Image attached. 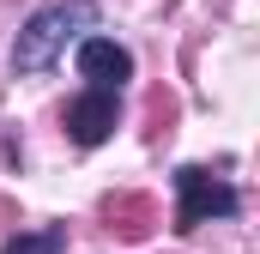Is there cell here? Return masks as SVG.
<instances>
[{
	"label": "cell",
	"mask_w": 260,
	"mask_h": 254,
	"mask_svg": "<svg viewBox=\"0 0 260 254\" xmlns=\"http://www.w3.org/2000/svg\"><path fill=\"white\" fill-rule=\"evenodd\" d=\"M85 30H97V0H55V6L24 18V30L12 43V67L18 73H49L67 43H85Z\"/></svg>",
	"instance_id": "6da1fadb"
},
{
	"label": "cell",
	"mask_w": 260,
	"mask_h": 254,
	"mask_svg": "<svg viewBox=\"0 0 260 254\" xmlns=\"http://www.w3.org/2000/svg\"><path fill=\"white\" fill-rule=\"evenodd\" d=\"M242 212V194L230 188L224 176H212V170H200V164H182L176 170V230L188 236L200 224H212V218H236Z\"/></svg>",
	"instance_id": "7a4b0ae2"
},
{
	"label": "cell",
	"mask_w": 260,
	"mask_h": 254,
	"mask_svg": "<svg viewBox=\"0 0 260 254\" xmlns=\"http://www.w3.org/2000/svg\"><path fill=\"white\" fill-rule=\"evenodd\" d=\"M115 121H121V97L115 91H79L73 103H67V139L73 145H103L109 133H115Z\"/></svg>",
	"instance_id": "3957f363"
},
{
	"label": "cell",
	"mask_w": 260,
	"mask_h": 254,
	"mask_svg": "<svg viewBox=\"0 0 260 254\" xmlns=\"http://www.w3.org/2000/svg\"><path fill=\"white\" fill-rule=\"evenodd\" d=\"M79 79H85V91H121L133 79V55L121 43H109V37H85L79 43Z\"/></svg>",
	"instance_id": "277c9868"
},
{
	"label": "cell",
	"mask_w": 260,
	"mask_h": 254,
	"mask_svg": "<svg viewBox=\"0 0 260 254\" xmlns=\"http://www.w3.org/2000/svg\"><path fill=\"white\" fill-rule=\"evenodd\" d=\"M61 248H67V224H49L37 236H12L0 254H61Z\"/></svg>",
	"instance_id": "5b68a950"
}]
</instances>
